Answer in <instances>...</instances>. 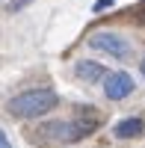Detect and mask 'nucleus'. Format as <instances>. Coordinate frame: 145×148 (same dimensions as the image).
Returning a JSON list of instances; mask_svg holds the SVG:
<instances>
[{
    "mask_svg": "<svg viewBox=\"0 0 145 148\" xmlns=\"http://www.w3.org/2000/svg\"><path fill=\"white\" fill-rule=\"evenodd\" d=\"M59 104V95L53 92V89H27V92H21V95H15L12 101L6 104V110L15 119H39V116H44L47 110H53Z\"/></svg>",
    "mask_w": 145,
    "mask_h": 148,
    "instance_id": "obj_1",
    "label": "nucleus"
},
{
    "mask_svg": "<svg viewBox=\"0 0 145 148\" xmlns=\"http://www.w3.org/2000/svg\"><path fill=\"white\" fill-rule=\"evenodd\" d=\"M89 47H95V51H101L107 56H116V59H127L130 56V42L124 36H118V33H110V30L95 33L89 39Z\"/></svg>",
    "mask_w": 145,
    "mask_h": 148,
    "instance_id": "obj_2",
    "label": "nucleus"
},
{
    "mask_svg": "<svg viewBox=\"0 0 145 148\" xmlns=\"http://www.w3.org/2000/svg\"><path fill=\"white\" fill-rule=\"evenodd\" d=\"M133 89H136V83H133V77L127 71H113V74L104 77V95L110 101H124Z\"/></svg>",
    "mask_w": 145,
    "mask_h": 148,
    "instance_id": "obj_3",
    "label": "nucleus"
},
{
    "mask_svg": "<svg viewBox=\"0 0 145 148\" xmlns=\"http://www.w3.org/2000/svg\"><path fill=\"white\" fill-rule=\"evenodd\" d=\"M74 74L80 80H86V83H98L107 77V68L101 62H92V59H77L74 62Z\"/></svg>",
    "mask_w": 145,
    "mask_h": 148,
    "instance_id": "obj_4",
    "label": "nucleus"
},
{
    "mask_svg": "<svg viewBox=\"0 0 145 148\" xmlns=\"http://www.w3.org/2000/svg\"><path fill=\"white\" fill-rule=\"evenodd\" d=\"M142 130H145V121H142V119H136V116L122 119V121L113 127V133H116L118 139H133V136H142Z\"/></svg>",
    "mask_w": 145,
    "mask_h": 148,
    "instance_id": "obj_5",
    "label": "nucleus"
},
{
    "mask_svg": "<svg viewBox=\"0 0 145 148\" xmlns=\"http://www.w3.org/2000/svg\"><path fill=\"white\" fill-rule=\"evenodd\" d=\"M27 3H30V0H9V3H6V9H9V12H21Z\"/></svg>",
    "mask_w": 145,
    "mask_h": 148,
    "instance_id": "obj_6",
    "label": "nucleus"
},
{
    "mask_svg": "<svg viewBox=\"0 0 145 148\" xmlns=\"http://www.w3.org/2000/svg\"><path fill=\"white\" fill-rule=\"evenodd\" d=\"M110 6H113V0H95L92 12H104V9H110Z\"/></svg>",
    "mask_w": 145,
    "mask_h": 148,
    "instance_id": "obj_7",
    "label": "nucleus"
},
{
    "mask_svg": "<svg viewBox=\"0 0 145 148\" xmlns=\"http://www.w3.org/2000/svg\"><path fill=\"white\" fill-rule=\"evenodd\" d=\"M0 148H12V142H9V136H6L3 130H0Z\"/></svg>",
    "mask_w": 145,
    "mask_h": 148,
    "instance_id": "obj_8",
    "label": "nucleus"
},
{
    "mask_svg": "<svg viewBox=\"0 0 145 148\" xmlns=\"http://www.w3.org/2000/svg\"><path fill=\"white\" fill-rule=\"evenodd\" d=\"M139 71H142V77H145V56H142V62H139Z\"/></svg>",
    "mask_w": 145,
    "mask_h": 148,
    "instance_id": "obj_9",
    "label": "nucleus"
},
{
    "mask_svg": "<svg viewBox=\"0 0 145 148\" xmlns=\"http://www.w3.org/2000/svg\"><path fill=\"white\" fill-rule=\"evenodd\" d=\"M139 21H145V6H142V9H139Z\"/></svg>",
    "mask_w": 145,
    "mask_h": 148,
    "instance_id": "obj_10",
    "label": "nucleus"
}]
</instances>
